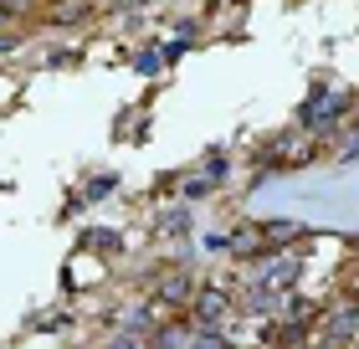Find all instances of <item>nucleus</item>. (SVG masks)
Here are the masks:
<instances>
[{
	"instance_id": "f257e3e1",
	"label": "nucleus",
	"mask_w": 359,
	"mask_h": 349,
	"mask_svg": "<svg viewBox=\"0 0 359 349\" xmlns=\"http://www.w3.org/2000/svg\"><path fill=\"white\" fill-rule=\"evenodd\" d=\"M195 319H201V324H221L226 319V293H216V288L195 293Z\"/></svg>"
},
{
	"instance_id": "f03ea898",
	"label": "nucleus",
	"mask_w": 359,
	"mask_h": 349,
	"mask_svg": "<svg viewBox=\"0 0 359 349\" xmlns=\"http://www.w3.org/2000/svg\"><path fill=\"white\" fill-rule=\"evenodd\" d=\"M159 298H165V303H185V298H190V277L185 272H170L165 282H159Z\"/></svg>"
},
{
	"instance_id": "7ed1b4c3",
	"label": "nucleus",
	"mask_w": 359,
	"mask_h": 349,
	"mask_svg": "<svg viewBox=\"0 0 359 349\" xmlns=\"http://www.w3.org/2000/svg\"><path fill=\"white\" fill-rule=\"evenodd\" d=\"M88 11H93L88 0H72V6H57V11H52V21H62V26H72V21H83Z\"/></svg>"
},
{
	"instance_id": "20e7f679",
	"label": "nucleus",
	"mask_w": 359,
	"mask_h": 349,
	"mask_svg": "<svg viewBox=\"0 0 359 349\" xmlns=\"http://www.w3.org/2000/svg\"><path fill=\"white\" fill-rule=\"evenodd\" d=\"M190 349H226V339L216 334V324H210V329H195L190 334Z\"/></svg>"
},
{
	"instance_id": "39448f33",
	"label": "nucleus",
	"mask_w": 359,
	"mask_h": 349,
	"mask_svg": "<svg viewBox=\"0 0 359 349\" xmlns=\"http://www.w3.org/2000/svg\"><path fill=\"white\" fill-rule=\"evenodd\" d=\"M262 237H272V242H287V237H303V226H298V221H272V226L262 231Z\"/></svg>"
},
{
	"instance_id": "423d86ee",
	"label": "nucleus",
	"mask_w": 359,
	"mask_h": 349,
	"mask_svg": "<svg viewBox=\"0 0 359 349\" xmlns=\"http://www.w3.org/2000/svg\"><path fill=\"white\" fill-rule=\"evenodd\" d=\"M349 334H354V313H339V319L329 324V339H339V344H344Z\"/></svg>"
},
{
	"instance_id": "0eeeda50",
	"label": "nucleus",
	"mask_w": 359,
	"mask_h": 349,
	"mask_svg": "<svg viewBox=\"0 0 359 349\" xmlns=\"http://www.w3.org/2000/svg\"><path fill=\"white\" fill-rule=\"evenodd\" d=\"M88 246H97V252H118V237H113V231H88Z\"/></svg>"
},
{
	"instance_id": "6e6552de",
	"label": "nucleus",
	"mask_w": 359,
	"mask_h": 349,
	"mask_svg": "<svg viewBox=\"0 0 359 349\" xmlns=\"http://www.w3.org/2000/svg\"><path fill=\"white\" fill-rule=\"evenodd\" d=\"M0 11H11V15H21V11H31V0H0Z\"/></svg>"
},
{
	"instance_id": "1a4fd4ad",
	"label": "nucleus",
	"mask_w": 359,
	"mask_h": 349,
	"mask_svg": "<svg viewBox=\"0 0 359 349\" xmlns=\"http://www.w3.org/2000/svg\"><path fill=\"white\" fill-rule=\"evenodd\" d=\"M113 6H118V11H139L144 0H113Z\"/></svg>"
},
{
	"instance_id": "9d476101",
	"label": "nucleus",
	"mask_w": 359,
	"mask_h": 349,
	"mask_svg": "<svg viewBox=\"0 0 359 349\" xmlns=\"http://www.w3.org/2000/svg\"><path fill=\"white\" fill-rule=\"evenodd\" d=\"M11 46H15V37H11V31H0V52H11Z\"/></svg>"
},
{
	"instance_id": "9b49d317",
	"label": "nucleus",
	"mask_w": 359,
	"mask_h": 349,
	"mask_svg": "<svg viewBox=\"0 0 359 349\" xmlns=\"http://www.w3.org/2000/svg\"><path fill=\"white\" fill-rule=\"evenodd\" d=\"M349 124H359V108H354V119H349Z\"/></svg>"
},
{
	"instance_id": "f8f14e48",
	"label": "nucleus",
	"mask_w": 359,
	"mask_h": 349,
	"mask_svg": "<svg viewBox=\"0 0 359 349\" xmlns=\"http://www.w3.org/2000/svg\"><path fill=\"white\" fill-rule=\"evenodd\" d=\"M0 21H6V11H0Z\"/></svg>"
}]
</instances>
